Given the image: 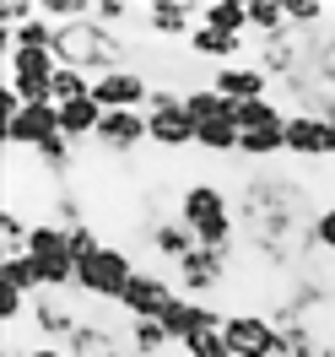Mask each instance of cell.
<instances>
[{"label":"cell","mask_w":335,"mask_h":357,"mask_svg":"<svg viewBox=\"0 0 335 357\" xmlns=\"http://www.w3.org/2000/svg\"><path fill=\"white\" fill-rule=\"evenodd\" d=\"M54 60L70 70H87V76H109V70L135 66V44L119 33V27H103L98 17H81V22L60 27V49Z\"/></svg>","instance_id":"1"},{"label":"cell","mask_w":335,"mask_h":357,"mask_svg":"<svg viewBox=\"0 0 335 357\" xmlns=\"http://www.w3.org/2000/svg\"><path fill=\"white\" fill-rule=\"evenodd\" d=\"M179 222L195 233V244L217 249V255H238V211L227 201L222 184L195 178L179 190Z\"/></svg>","instance_id":"2"},{"label":"cell","mask_w":335,"mask_h":357,"mask_svg":"<svg viewBox=\"0 0 335 357\" xmlns=\"http://www.w3.org/2000/svg\"><path fill=\"white\" fill-rule=\"evenodd\" d=\"M135 255L130 249H119V244H103V255H92L87 266H76V298H87V303H114L119 309V298H125V287H130V276H135Z\"/></svg>","instance_id":"3"},{"label":"cell","mask_w":335,"mask_h":357,"mask_svg":"<svg viewBox=\"0 0 335 357\" xmlns=\"http://www.w3.org/2000/svg\"><path fill=\"white\" fill-rule=\"evenodd\" d=\"M27 260L44 276V292H76V255H70V227L60 222H33Z\"/></svg>","instance_id":"4"},{"label":"cell","mask_w":335,"mask_h":357,"mask_svg":"<svg viewBox=\"0 0 335 357\" xmlns=\"http://www.w3.org/2000/svg\"><path fill=\"white\" fill-rule=\"evenodd\" d=\"M168 276L179 282L184 298H201V303H211V298L227 287V276H233V255H217V249L195 244V249L179 260V266L168 271Z\"/></svg>","instance_id":"5"},{"label":"cell","mask_w":335,"mask_h":357,"mask_svg":"<svg viewBox=\"0 0 335 357\" xmlns=\"http://www.w3.org/2000/svg\"><path fill=\"white\" fill-rule=\"evenodd\" d=\"M222 335L233 357H276L281 352V335H276V319L265 309H233L222 319Z\"/></svg>","instance_id":"6"},{"label":"cell","mask_w":335,"mask_h":357,"mask_svg":"<svg viewBox=\"0 0 335 357\" xmlns=\"http://www.w3.org/2000/svg\"><path fill=\"white\" fill-rule=\"evenodd\" d=\"M173 303H179V282L168 271H135L125 298H119V314L125 319H162Z\"/></svg>","instance_id":"7"},{"label":"cell","mask_w":335,"mask_h":357,"mask_svg":"<svg viewBox=\"0 0 335 357\" xmlns=\"http://www.w3.org/2000/svg\"><path fill=\"white\" fill-rule=\"evenodd\" d=\"M92 98H98L103 114H146V103H152V76L141 66L109 70V76L92 82Z\"/></svg>","instance_id":"8"},{"label":"cell","mask_w":335,"mask_h":357,"mask_svg":"<svg viewBox=\"0 0 335 357\" xmlns=\"http://www.w3.org/2000/svg\"><path fill=\"white\" fill-rule=\"evenodd\" d=\"M6 130V152H38L49 135H60V103H27L11 125H0Z\"/></svg>","instance_id":"9"},{"label":"cell","mask_w":335,"mask_h":357,"mask_svg":"<svg viewBox=\"0 0 335 357\" xmlns=\"http://www.w3.org/2000/svg\"><path fill=\"white\" fill-rule=\"evenodd\" d=\"M81 319H87V314L76 309L65 292H38V298H33V314H27V325L44 335L49 347H65L70 335H76V325H81Z\"/></svg>","instance_id":"10"},{"label":"cell","mask_w":335,"mask_h":357,"mask_svg":"<svg viewBox=\"0 0 335 357\" xmlns=\"http://www.w3.org/2000/svg\"><path fill=\"white\" fill-rule=\"evenodd\" d=\"M135 22H141V33H152V38H184L189 44V33L201 27V6L195 0H146Z\"/></svg>","instance_id":"11"},{"label":"cell","mask_w":335,"mask_h":357,"mask_svg":"<svg viewBox=\"0 0 335 357\" xmlns=\"http://www.w3.org/2000/svg\"><path fill=\"white\" fill-rule=\"evenodd\" d=\"M287 157L292 162H303V168H319V162H330V125L319 119V114H292L287 119Z\"/></svg>","instance_id":"12"},{"label":"cell","mask_w":335,"mask_h":357,"mask_svg":"<svg viewBox=\"0 0 335 357\" xmlns=\"http://www.w3.org/2000/svg\"><path fill=\"white\" fill-rule=\"evenodd\" d=\"M92 141L103 157H135L141 146H152V130H146V114H103Z\"/></svg>","instance_id":"13"},{"label":"cell","mask_w":335,"mask_h":357,"mask_svg":"<svg viewBox=\"0 0 335 357\" xmlns=\"http://www.w3.org/2000/svg\"><path fill=\"white\" fill-rule=\"evenodd\" d=\"M70 357H130V335L114 331L103 314H87L81 325H76V335L65 341Z\"/></svg>","instance_id":"14"},{"label":"cell","mask_w":335,"mask_h":357,"mask_svg":"<svg viewBox=\"0 0 335 357\" xmlns=\"http://www.w3.org/2000/svg\"><path fill=\"white\" fill-rule=\"evenodd\" d=\"M205 82L222 92L233 109H238V103H254V98H270V92H276V82H270V76L254 66V60H244V66H217L211 76H205Z\"/></svg>","instance_id":"15"},{"label":"cell","mask_w":335,"mask_h":357,"mask_svg":"<svg viewBox=\"0 0 335 357\" xmlns=\"http://www.w3.org/2000/svg\"><path fill=\"white\" fill-rule=\"evenodd\" d=\"M222 319L227 314L217 309V303H201V298H184L179 292V303L162 314V331L173 335V347H179V341H189L195 331H222Z\"/></svg>","instance_id":"16"},{"label":"cell","mask_w":335,"mask_h":357,"mask_svg":"<svg viewBox=\"0 0 335 357\" xmlns=\"http://www.w3.org/2000/svg\"><path fill=\"white\" fill-rule=\"evenodd\" d=\"M146 244H152V255L162 260V266L173 271L184 255L195 249V233L179 222V211H168V217H152V222H146Z\"/></svg>","instance_id":"17"},{"label":"cell","mask_w":335,"mask_h":357,"mask_svg":"<svg viewBox=\"0 0 335 357\" xmlns=\"http://www.w3.org/2000/svg\"><path fill=\"white\" fill-rule=\"evenodd\" d=\"M244 44L249 38H233V33H217V27H195L184 54L189 60H217V66H244Z\"/></svg>","instance_id":"18"},{"label":"cell","mask_w":335,"mask_h":357,"mask_svg":"<svg viewBox=\"0 0 335 357\" xmlns=\"http://www.w3.org/2000/svg\"><path fill=\"white\" fill-rule=\"evenodd\" d=\"M146 130H152V146H162V152H184L201 141V125L189 114H146Z\"/></svg>","instance_id":"19"},{"label":"cell","mask_w":335,"mask_h":357,"mask_svg":"<svg viewBox=\"0 0 335 357\" xmlns=\"http://www.w3.org/2000/svg\"><path fill=\"white\" fill-rule=\"evenodd\" d=\"M287 33H292L287 0H249V38L270 44V38H287Z\"/></svg>","instance_id":"20"},{"label":"cell","mask_w":335,"mask_h":357,"mask_svg":"<svg viewBox=\"0 0 335 357\" xmlns=\"http://www.w3.org/2000/svg\"><path fill=\"white\" fill-rule=\"evenodd\" d=\"M98 125H103V109H98V98H81V103H65V109H60V135H65L70 146L92 141V135H98Z\"/></svg>","instance_id":"21"},{"label":"cell","mask_w":335,"mask_h":357,"mask_svg":"<svg viewBox=\"0 0 335 357\" xmlns=\"http://www.w3.org/2000/svg\"><path fill=\"white\" fill-rule=\"evenodd\" d=\"M201 27L249 38V0H205V6H201Z\"/></svg>","instance_id":"22"},{"label":"cell","mask_w":335,"mask_h":357,"mask_svg":"<svg viewBox=\"0 0 335 357\" xmlns=\"http://www.w3.org/2000/svg\"><path fill=\"white\" fill-rule=\"evenodd\" d=\"M184 114H189L195 125H211V119H233V103H227L211 82H201V87H184Z\"/></svg>","instance_id":"23"},{"label":"cell","mask_w":335,"mask_h":357,"mask_svg":"<svg viewBox=\"0 0 335 357\" xmlns=\"http://www.w3.org/2000/svg\"><path fill=\"white\" fill-rule=\"evenodd\" d=\"M238 157H244V162H254V168H270L276 157H287V130H244Z\"/></svg>","instance_id":"24"},{"label":"cell","mask_w":335,"mask_h":357,"mask_svg":"<svg viewBox=\"0 0 335 357\" xmlns=\"http://www.w3.org/2000/svg\"><path fill=\"white\" fill-rule=\"evenodd\" d=\"M125 335H130L135 357H162L173 347V335L162 331V319H125Z\"/></svg>","instance_id":"25"},{"label":"cell","mask_w":335,"mask_h":357,"mask_svg":"<svg viewBox=\"0 0 335 357\" xmlns=\"http://www.w3.org/2000/svg\"><path fill=\"white\" fill-rule=\"evenodd\" d=\"M6 87L17 92L22 103H54V70H6Z\"/></svg>","instance_id":"26"},{"label":"cell","mask_w":335,"mask_h":357,"mask_svg":"<svg viewBox=\"0 0 335 357\" xmlns=\"http://www.w3.org/2000/svg\"><path fill=\"white\" fill-rule=\"evenodd\" d=\"M238 141H244V130L233 125V119H211V125H201V152H211V157H238Z\"/></svg>","instance_id":"27"},{"label":"cell","mask_w":335,"mask_h":357,"mask_svg":"<svg viewBox=\"0 0 335 357\" xmlns=\"http://www.w3.org/2000/svg\"><path fill=\"white\" fill-rule=\"evenodd\" d=\"M335 17V6H325V0H287V22H292V33H330V22Z\"/></svg>","instance_id":"28"},{"label":"cell","mask_w":335,"mask_h":357,"mask_svg":"<svg viewBox=\"0 0 335 357\" xmlns=\"http://www.w3.org/2000/svg\"><path fill=\"white\" fill-rule=\"evenodd\" d=\"M0 287H17V292H27V298H38V292H44V276H38V266H33L27 255H17V260H0Z\"/></svg>","instance_id":"29"},{"label":"cell","mask_w":335,"mask_h":357,"mask_svg":"<svg viewBox=\"0 0 335 357\" xmlns=\"http://www.w3.org/2000/svg\"><path fill=\"white\" fill-rule=\"evenodd\" d=\"M92 82H98V76H87V70H70V66H60V70H54V103L65 109V103H81V98H92Z\"/></svg>","instance_id":"30"},{"label":"cell","mask_w":335,"mask_h":357,"mask_svg":"<svg viewBox=\"0 0 335 357\" xmlns=\"http://www.w3.org/2000/svg\"><path fill=\"white\" fill-rule=\"evenodd\" d=\"M184 357H233V347H227L222 331H195L189 341H179Z\"/></svg>","instance_id":"31"},{"label":"cell","mask_w":335,"mask_h":357,"mask_svg":"<svg viewBox=\"0 0 335 357\" xmlns=\"http://www.w3.org/2000/svg\"><path fill=\"white\" fill-rule=\"evenodd\" d=\"M103 233H98V222H81V227H70V255H76V266H87L92 255H103Z\"/></svg>","instance_id":"32"},{"label":"cell","mask_w":335,"mask_h":357,"mask_svg":"<svg viewBox=\"0 0 335 357\" xmlns=\"http://www.w3.org/2000/svg\"><path fill=\"white\" fill-rule=\"evenodd\" d=\"M6 70H60V60H54V54H44V49H11V54H6Z\"/></svg>","instance_id":"33"},{"label":"cell","mask_w":335,"mask_h":357,"mask_svg":"<svg viewBox=\"0 0 335 357\" xmlns=\"http://www.w3.org/2000/svg\"><path fill=\"white\" fill-rule=\"evenodd\" d=\"M103 27H125V22H135L141 17V6H130V0H98V11H92Z\"/></svg>","instance_id":"34"},{"label":"cell","mask_w":335,"mask_h":357,"mask_svg":"<svg viewBox=\"0 0 335 357\" xmlns=\"http://www.w3.org/2000/svg\"><path fill=\"white\" fill-rule=\"evenodd\" d=\"M313 249H325V255H335V201L313 211Z\"/></svg>","instance_id":"35"},{"label":"cell","mask_w":335,"mask_h":357,"mask_svg":"<svg viewBox=\"0 0 335 357\" xmlns=\"http://www.w3.org/2000/svg\"><path fill=\"white\" fill-rule=\"evenodd\" d=\"M146 114H184V92H173V87H152V103H146Z\"/></svg>","instance_id":"36"},{"label":"cell","mask_w":335,"mask_h":357,"mask_svg":"<svg viewBox=\"0 0 335 357\" xmlns=\"http://www.w3.org/2000/svg\"><path fill=\"white\" fill-rule=\"evenodd\" d=\"M309 114H319L325 125H335V92H319V103H313Z\"/></svg>","instance_id":"37"},{"label":"cell","mask_w":335,"mask_h":357,"mask_svg":"<svg viewBox=\"0 0 335 357\" xmlns=\"http://www.w3.org/2000/svg\"><path fill=\"white\" fill-rule=\"evenodd\" d=\"M27 357H70L65 347H49V341H38V347H27Z\"/></svg>","instance_id":"38"},{"label":"cell","mask_w":335,"mask_h":357,"mask_svg":"<svg viewBox=\"0 0 335 357\" xmlns=\"http://www.w3.org/2000/svg\"><path fill=\"white\" fill-rule=\"evenodd\" d=\"M0 357H27V352H11V341H6V352H0Z\"/></svg>","instance_id":"39"},{"label":"cell","mask_w":335,"mask_h":357,"mask_svg":"<svg viewBox=\"0 0 335 357\" xmlns=\"http://www.w3.org/2000/svg\"><path fill=\"white\" fill-rule=\"evenodd\" d=\"M325 357H335V352H325Z\"/></svg>","instance_id":"40"}]
</instances>
